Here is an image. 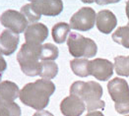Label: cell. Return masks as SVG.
Listing matches in <instances>:
<instances>
[{
  "instance_id": "1",
  "label": "cell",
  "mask_w": 129,
  "mask_h": 116,
  "mask_svg": "<svg viewBox=\"0 0 129 116\" xmlns=\"http://www.w3.org/2000/svg\"><path fill=\"white\" fill-rule=\"evenodd\" d=\"M55 92V85L47 80L40 79L27 84L20 92V100L25 105L36 110H43L49 103V97Z\"/></svg>"
},
{
  "instance_id": "2",
  "label": "cell",
  "mask_w": 129,
  "mask_h": 116,
  "mask_svg": "<svg viewBox=\"0 0 129 116\" xmlns=\"http://www.w3.org/2000/svg\"><path fill=\"white\" fill-rule=\"evenodd\" d=\"M70 95L80 97L86 104L89 112L96 111L97 109H105L106 103L101 100L103 95V88L94 81L82 82L77 81L70 88Z\"/></svg>"
},
{
  "instance_id": "3",
  "label": "cell",
  "mask_w": 129,
  "mask_h": 116,
  "mask_svg": "<svg viewBox=\"0 0 129 116\" xmlns=\"http://www.w3.org/2000/svg\"><path fill=\"white\" fill-rule=\"evenodd\" d=\"M41 44H30L24 43L21 49L17 54V61L21 67L22 72L27 76L35 77L40 76L41 73Z\"/></svg>"
},
{
  "instance_id": "4",
  "label": "cell",
  "mask_w": 129,
  "mask_h": 116,
  "mask_svg": "<svg viewBox=\"0 0 129 116\" xmlns=\"http://www.w3.org/2000/svg\"><path fill=\"white\" fill-rule=\"evenodd\" d=\"M108 91L119 114L129 113V86L124 79L114 78L108 84Z\"/></svg>"
},
{
  "instance_id": "5",
  "label": "cell",
  "mask_w": 129,
  "mask_h": 116,
  "mask_svg": "<svg viewBox=\"0 0 129 116\" xmlns=\"http://www.w3.org/2000/svg\"><path fill=\"white\" fill-rule=\"evenodd\" d=\"M67 45L69 53L75 58H91L94 57L98 52V46L96 42L78 32H70Z\"/></svg>"
},
{
  "instance_id": "6",
  "label": "cell",
  "mask_w": 129,
  "mask_h": 116,
  "mask_svg": "<svg viewBox=\"0 0 129 116\" xmlns=\"http://www.w3.org/2000/svg\"><path fill=\"white\" fill-rule=\"evenodd\" d=\"M97 19V14L91 7H83L70 19V28L76 31L87 32L94 28Z\"/></svg>"
},
{
  "instance_id": "7",
  "label": "cell",
  "mask_w": 129,
  "mask_h": 116,
  "mask_svg": "<svg viewBox=\"0 0 129 116\" xmlns=\"http://www.w3.org/2000/svg\"><path fill=\"white\" fill-rule=\"evenodd\" d=\"M0 21L2 26H4L6 29L10 30L16 33H21L27 30L28 23L27 19L24 17L21 12L16 10H7L5 11L0 18Z\"/></svg>"
},
{
  "instance_id": "8",
  "label": "cell",
  "mask_w": 129,
  "mask_h": 116,
  "mask_svg": "<svg viewBox=\"0 0 129 116\" xmlns=\"http://www.w3.org/2000/svg\"><path fill=\"white\" fill-rule=\"evenodd\" d=\"M114 64L104 58H97L89 64V71L93 77L100 81H108V79L113 75Z\"/></svg>"
},
{
  "instance_id": "9",
  "label": "cell",
  "mask_w": 129,
  "mask_h": 116,
  "mask_svg": "<svg viewBox=\"0 0 129 116\" xmlns=\"http://www.w3.org/2000/svg\"><path fill=\"white\" fill-rule=\"evenodd\" d=\"M31 4L41 16H57L63 10V2L60 0H34Z\"/></svg>"
},
{
  "instance_id": "10",
  "label": "cell",
  "mask_w": 129,
  "mask_h": 116,
  "mask_svg": "<svg viewBox=\"0 0 129 116\" xmlns=\"http://www.w3.org/2000/svg\"><path fill=\"white\" fill-rule=\"evenodd\" d=\"M86 109L85 102L73 95L66 96L60 103V110L64 116H81Z\"/></svg>"
},
{
  "instance_id": "11",
  "label": "cell",
  "mask_w": 129,
  "mask_h": 116,
  "mask_svg": "<svg viewBox=\"0 0 129 116\" xmlns=\"http://www.w3.org/2000/svg\"><path fill=\"white\" fill-rule=\"evenodd\" d=\"M48 36V29L42 23H35L30 25L25 31L26 43L30 44H41Z\"/></svg>"
},
{
  "instance_id": "12",
  "label": "cell",
  "mask_w": 129,
  "mask_h": 116,
  "mask_svg": "<svg viewBox=\"0 0 129 116\" xmlns=\"http://www.w3.org/2000/svg\"><path fill=\"white\" fill-rule=\"evenodd\" d=\"M19 34L10 30L2 32L0 36V52L2 55L9 56L16 51L19 44Z\"/></svg>"
},
{
  "instance_id": "13",
  "label": "cell",
  "mask_w": 129,
  "mask_h": 116,
  "mask_svg": "<svg viewBox=\"0 0 129 116\" xmlns=\"http://www.w3.org/2000/svg\"><path fill=\"white\" fill-rule=\"evenodd\" d=\"M96 24L100 32L108 34L115 29L117 25V19L111 11L102 10L97 14Z\"/></svg>"
},
{
  "instance_id": "14",
  "label": "cell",
  "mask_w": 129,
  "mask_h": 116,
  "mask_svg": "<svg viewBox=\"0 0 129 116\" xmlns=\"http://www.w3.org/2000/svg\"><path fill=\"white\" fill-rule=\"evenodd\" d=\"M20 89L11 81H3L0 84V99L4 101H14L20 96Z\"/></svg>"
},
{
  "instance_id": "15",
  "label": "cell",
  "mask_w": 129,
  "mask_h": 116,
  "mask_svg": "<svg viewBox=\"0 0 129 116\" xmlns=\"http://www.w3.org/2000/svg\"><path fill=\"white\" fill-rule=\"evenodd\" d=\"M70 25L64 22L55 24L51 30V35L54 42L56 43H63L66 42L68 33L70 32Z\"/></svg>"
},
{
  "instance_id": "16",
  "label": "cell",
  "mask_w": 129,
  "mask_h": 116,
  "mask_svg": "<svg viewBox=\"0 0 129 116\" xmlns=\"http://www.w3.org/2000/svg\"><path fill=\"white\" fill-rule=\"evenodd\" d=\"M89 64L90 61L86 58H75L70 61V67L76 76L85 78L91 75L89 71Z\"/></svg>"
},
{
  "instance_id": "17",
  "label": "cell",
  "mask_w": 129,
  "mask_h": 116,
  "mask_svg": "<svg viewBox=\"0 0 129 116\" xmlns=\"http://www.w3.org/2000/svg\"><path fill=\"white\" fill-rule=\"evenodd\" d=\"M58 73V66L54 61H42L40 77L43 80L50 81L56 77Z\"/></svg>"
},
{
  "instance_id": "18",
  "label": "cell",
  "mask_w": 129,
  "mask_h": 116,
  "mask_svg": "<svg viewBox=\"0 0 129 116\" xmlns=\"http://www.w3.org/2000/svg\"><path fill=\"white\" fill-rule=\"evenodd\" d=\"M0 116H21V108L14 101L0 100Z\"/></svg>"
},
{
  "instance_id": "19",
  "label": "cell",
  "mask_w": 129,
  "mask_h": 116,
  "mask_svg": "<svg viewBox=\"0 0 129 116\" xmlns=\"http://www.w3.org/2000/svg\"><path fill=\"white\" fill-rule=\"evenodd\" d=\"M112 41L125 48H129V27H119L115 32L112 33Z\"/></svg>"
},
{
  "instance_id": "20",
  "label": "cell",
  "mask_w": 129,
  "mask_h": 116,
  "mask_svg": "<svg viewBox=\"0 0 129 116\" xmlns=\"http://www.w3.org/2000/svg\"><path fill=\"white\" fill-rule=\"evenodd\" d=\"M59 54V50L57 46L53 45L52 43H45L42 45L41 50V60L42 61H54Z\"/></svg>"
},
{
  "instance_id": "21",
  "label": "cell",
  "mask_w": 129,
  "mask_h": 116,
  "mask_svg": "<svg viewBox=\"0 0 129 116\" xmlns=\"http://www.w3.org/2000/svg\"><path fill=\"white\" fill-rule=\"evenodd\" d=\"M114 68L117 75L129 77V56H116L114 58Z\"/></svg>"
},
{
  "instance_id": "22",
  "label": "cell",
  "mask_w": 129,
  "mask_h": 116,
  "mask_svg": "<svg viewBox=\"0 0 129 116\" xmlns=\"http://www.w3.org/2000/svg\"><path fill=\"white\" fill-rule=\"evenodd\" d=\"M21 13L24 15V17L27 19V21L29 22V23H33V24L38 22L41 19V17H42L40 14H38L36 11L34 10L31 3L24 5L21 8Z\"/></svg>"
},
{
  "instance_id": "23",
  "label": "cell",
  "mask_w": 129,
  "mask_h": 116,
  "mask_svg": "<svg viewBox=\"0 0 129 116\" xmlns=\"http://www.w3.org/2000/svg\"><path fill=\"white\" fill-rule=\"evenodd\" d=\"M33 116H54L52 113H50L47 110H38L36 113H34Z\"/></svg>"
},
{
  "instance_id": "24",
  "label": "cell",
  "mask_w": 129,
  "mask_h": 116,
  "mask_svg": "<svg viewBox=\"0 0 129 116\" xmlns=\"http://www.w3.org/2000/svg\"><path fill=\"white\" fill-rule=\"evenodd\" d=\"M86 116H105L101 111H92V112H89Z\"/></svg>"
},
{
  "instance_id": "25",
  "label": "cell",
  "mask_w": 129,
  "mask_h": 116,
  "mask_svg": "<svg viewBox=\"0 0 129 116\" xmlns=\"http://www.w3.org/2000/svg\"><path fill=\"white\" fill-rule=\"evenodd\" d=\"M126 16L129 20V1L126 2Z\"/></svg>"
},
{
  "instance_id": "26",
  "label": "cell",
  "mask_w": 129,
  "mask_h": 116,
  "mask_svg": "<svg viewBox=\"0 0 129 116\" xmlns=\"http://www.w3.org/2000/svg\"><path fill=\"white\" fill-rule=\"evenodd\" d=\"M127 26H128V27H129V22H128V24H127Z\"/></svg>"
},
{
  "instance_id": "27",
  "label": "cell",
  "mask_w": 129,
  "mask_h": 116,
  "mask_svg": "<svg viewBox=\"0 0 129 116\" xmlns=\"http://www.w3.org/2000/svg\"><path fill=\"white\" fill-rule=\"evenodd\" d=\"M126 116H129V115H126Z\"/></svg>"
}]
</instances>
